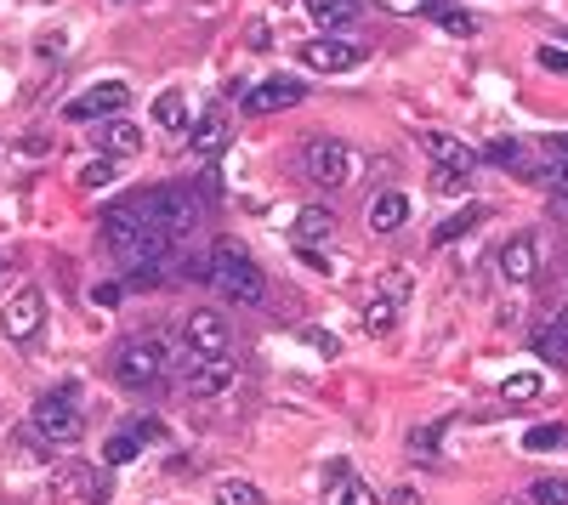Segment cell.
<instances>
[{
    "mask_svg": "<svg viewBox=\"0 0 568 505\" xmlns=\"http://www.w3.org/2000/svg\"><path fill=\"white\" fill-rule=\"evenodd\" d=\"M205 284H211L216 296L239 301V307H262V301H267L262 267L245 256V244H239V239H216L211 244V279H205Z\"/></svg>",
    "mask_w": 568,
    "mask_h": 505,
    "instance_id": "cell-1",
    "label": "cell"
},
{
    "mask_svg": "<svg viewBox=\"0 0 568 505\" xmlns=\"http://www.w3.org/2000/svg\"><path fill=\"white\" fill-rule=\"evenodd\" d=\"M165 364H171V335L142 330L131 341H120V352H114V381L120 386H160Z\"/></svg>",
    "mask_w": 568,
    "mask_h": 505,
    "instance_id": "cell-2",
    "label": "cell"
},
{
    "mask_svg": "<svg viewBox=\"0 0 568 505\" xmlns=\"http://www.w3.org/2000/svg\"><path fill=\"white\" fill-rule=\"evenodd\" d=\"M302 171H307V182H313V188H347V182H353L358 176V154L353 148H347V142H336V137H313L302 148Z\"/></svg>",
    "mask_w": 568,
    "mask_h": 505,
    "instance_id": "cell-3",
    "label": "cell"
},
{
    "mask_svg": "<svg viewBox=\"0 0 568 505\" xmlns=\"http://www.w3.org/2000/svg\"><path fill=\"white\" fill-rule=\"evenodd\" d=\"M148 210H154V233L182 244L199 222V193L194 188H160V193H148Z\"/></svg>",
    "mask_w": 568,
    "mask_h": 505,
    "instance_id": "cell-4",
    "label": "cell"
},
{
    "mask_svg": "<svg viewBox=\"0 0 568 505\" xmlns=\"http://www.w3.org/2000/svg\"><path fill=\"white\" fill-rule=\"evenodd\" d=\"M29 426H35L52 449H74V443H80V432H86V415H80L69 398H57V392H52V398L35 403V420H29Z\"/></svg>",
    "mask_w": 568,
    "mask_h": 505,
    "instance_id": "cell-5",
    "label": "cell"
},
{
    "mask_svg": "<svg viewBox=\"0 0 568 505\" xmlns=\"http://www.w3.org/2000/svg\"><path fill=\"white\" fill-rule=\"evenodd\" d=\"M233 381H239V364H233L228 352H211V358L194 352L188 369H182V392H188V398H222Z\"/></svg>",
    "mask_w": 568,
    "mask_h": 505,
    "instance_id": "cell-6",
    "label": "cell"
},
{
    "mask_svg": "<svg viewBox=\"0 0 568 505\" xmlns=\"http://www.w3.org/2000/svg\"><path fill=\"white\" fill-rule=\"evenodd\" d=\"M125 103H131V86H125V80H103V86H91L86 97L63 103V120H69V125H86V120H120Z\"/></svg>",
    "mask_w": 568,
    "mask_h": 505,
    "instance_id": "cell-7",
    "label": "cell"
},
{
    "mask_svg": "<svg viewBox=\"0 0 568 505\" xmlns=\"http://www.w3.org/2000/svg\"><path fill=\"white\" fill-rule=\"evenodd\" d=\"M40 324H46V301H40V290H12V296L0 301V335L6 341H35Z\"/></svg>",
    "mask_w": 568,
    "mask_h": 505,
    "instance_id": "cell-8",
    "label": "cell"
},
{
    "mask_svg": "<svg viewBox=\"0 0 568 505\" xmlns=\"http://www.w3.org/2000/svg\"><path fill=\"white\" fill-rule=\"evenodd\" d=\"M296 57H302V69H313V74H347V69H358V63H364V52H358L353 40H341V35L302 40V46H296Z\"/></svg>",
    "mask_w": 568,
    "mask_h": 505,
    "instance_id": "cell-9",
    "label": "cell"
},
{
    "mask_svg": "<svg viewBox=\"0 0 568 505\" xmlns=\"http://www.w3.org/2000/svg\"><path fill=\"white\" fill-rule=\"evenodd\" d=\"M63 483H69V494H80L86 505H114V466L69 460V466H63Z\"/></svg>",
    "mask_w": 568,
    "mask_h": 505,
    "instance_id": "cell-10",
    "label": "cell"
},
{
    "mask_svg": "<svg viewBox=\"0 0 568 505\" xmlns=\"http://www.w3.org/2000/svg\"><path fill=\"white\" fill-rule=\"evenodd\" d=\"M307 97L302 80H262V86H250L245 97H239V108L245 114H279V108H296Z\"/></svg>",
    "mask_w": 568,
    "mask_h": 505,
    "instance_id": "cell-11",
    "label": "cell"
},
{
    "mask_svg": "<svg viewBox=\"0 0 568 505\" xmlns=\"http://www.w3.org/2000/svg\"><path fill=\"white\" fill-rule=\"evenodd\" d=\"M500 273H506L512 284L540 279V239H534V233H517V239L500 244Z\"/></svg>",
    "mask_w": 568,
    "mask_h": 505,
    "instance_id": "cell-12",
    "label": "cell"
},
{
    "mask_svg": "<svg viewBox=\"0 0 568 505\" xmlns=\"http://www.w3.org/2000/svg\"><path fill=\"white\" fill-rule=\"evenodd\" d=\"M182 335H188V347L194 352H228V318L211 313V307H199V313H188V324H182Z\"/></svg>",
    "mask_w": 568,
    "mask_h": 505,
    "instance_id": "cell-13",
    "label": "cell"
},
{
    "mask_svg": "<svg viewBox=\"0 0 568 505\" xmlns=\"http://www.w3.org/2000/svg\"><path fill=\"white\" fill-rule=\"evenodd\" d=\"M364 222H370V233H381V239H387V233H398V227L409 222V193H398V188L375 193V199H370V216H364Z\"/></svg>",
    "mask_w": 568,
    "mask_h": 505,
    "instance_id": "cell-14",
    "label": "cell"
},
{
    "mask_svg": "<svg viewBox=\"0 0 568 505\" xmlns=\"http://www.w3.org/2000/svg\"><path fill=\"white\" fill-rule=\"evenodd\" d=\"M421 148H426V159H432V165H455V171H478V154H472L466 142L444 137V131H426V137H421Z\"/></svg>",
    "mask_w": 568,
    "mask_h": 505,
    "instance_id": "cell-15",
    "label": "cell"
},
{
    "mask_svg": "<svg viewBox=\"0 0 568 505\" xmlns=\"http://www.w3.org/2000/svg\"><path fill=\"white\" fill-rule=\"evenodd\" d=\"M188 148H194L199 159H216L222 148H228V120H222V114L194 120V125H188Z\"/></svg>",
    "mask_w": 568,
    "mask_h": 505,
    "instance_id": "cell-16",
    "label": "cell"
},
{
    "mask_svg": "<svg viewBox=\"0 0 568 505\" xmlns=\"http://www.w3.org/2000/svg\"><path fill=\"white\" fill-rule=\"evenodd\" d=\"M103 154H108V159H131V154H142V125H131V120H108V125H103Z\"/></svg>",
    "mask_w": 568,
    "mask_h": 505,
    "instance_id": "cell-17",
    "label": "cell"
},
{
    "mask_svg": "<svg viewBox=\"0 0 568 505\" xmlns=\"http://www.w3.org/2000/svg\"><path fill=\"white\" fill-rule=\"evenodd\" d=\"M148 114H154V120H160V131H171V137H177V131H188V125H194V114H188V97H182V91H160V97H154V108H148Z\"/></svg>",
    "mask_w": 568,
    "mask_h": 505,
    "instance_id": "cell-18",
    "label": "cell"
},
{
    "mask_svg": "<svg viewBox=\"0 0 568 505\" xmlns=\"http://www.w3.org/2000/svg\"><path fill=\"white\" fill-rule=\"evenodd\" d=\"M330 233H336V216H330L324 205H302V210H296V244H324Z\"/></svg>",
    "mask_w": 568,
    "mask_h": 505,
    "instance_id": "cell-19",
    "label": "cell"
},
{
    "mask_svg": "<svg viewBox=\"0 0 568 505\" xmlns=\"http://www.w3.org/2000/svg\"><path fill=\"white\" fill-rule=\"evenodd\" d=\"M483 216H489L483 205H466V210H455L449 222H438V227H432V250H449V244L461 239V233H472V227H478Z\"/></svg>",
    "mask_w": 568,
    "mask_h": 505,
    "instance_id": "cell-20",
    "label": "cell"
},
{
    "mask_svg": "<svg viewBox=\"0 0 568 505\" xmlns=\"http://www.w3.org/2000/svg\"><path fill=\"white\" fill-rule=\"evenodd\" d=\"M426 12H432V18H438V29H444V35H455V40H472V35H478V18H472V12H461V6H449V0H432Z\"/></svg>",
    "mask_w": 568,
    "mask_h": 505,
    "instance_id": "cell-21",
    "label": "cell"
},
{
    "mask_svg": "<svg viewBox=\"0 0 568 505\" xmlns=\"http://www.w3.org/2000/svg\"><path fill=\"white\" fill-rule=\"evenodd\" d=\"M137 454H142V432L137 426H125V432H114L103 443V466H131Z\"/></svg>",
    "mask_w": 568,
    "mask_h": 505,
    "instance_id": "cell-22",
    "label": "cell"
},
{
    "mask_svg": "<svg viewBox=\"0 0 568 505\" xmlns=\"http://www.w3.org/2000/svg\"><path fill=\"white\" fill-rule=\"evenodd\" d=\"M307 6H313V23H319V29H341V23L358 18L364 0H307Z\"/></svg>",
    "mask_w": 568,
    "mask_h": 505,
    "instance_id": "cell-23",
    "label": "cell"
},
{
    "mask_svg": "<svg viewBox=\"0 0 568 505\" xmlns=\"http://www.w3.org/2000/svg\"><path fill=\"white\" fill-rule=\"evenodd\" d=\"M534 352H540L546 364L568 369V330H557V324H540V330H534Z\"/></svg>",
    "mask_w": 568,
    "mask_h": 505,
    "instance_id": "cell-24",
    "label": "cell"
},
{
    "mask_svg": "<svg viewBox=\"0 0 568 505\" xmlns=\"http://www.w3.org/2000/svg\"><path fill=\"white\" fill-rule=\"evenodd\" d=\"M500 398L506 403H540L546 398V381H540V375H512V381L500 386Z\"/></svg>",
    "mask_w": 568,
    "mask_h": 505,
    "instance_id": "cell-25",
    "label": "cell"
},
{
    "mask_svg": "<svg viewBox=\"0 0 568 505\" xmlns=\"http://www.w3.org/2000/svg\"><path fill=\"white\" fill-rule=\"evenodd\" d=\"M114 176H120V165H114V159L108 154H97L86 165V171H80V188H91V193H103V188H114Z\"/></svg>",
    "mask_w": 568,
    "mask_h": 505,
    "instance_id": "cell-26",
    "label": "cell"
},
{
    "mask_svg": "<svg viewBox=\"0 0 568 505\" xmlns=\"http://www.w3.org/2000/svg\"><path fill=\"white\" fill-rule=\"evenodd\" d=\"M364 330H370V335H392V330H398V301H387V296L370 301V313H364Z\"/></svg>",
    "mask_w": 568,
    "mask_h": 505,
    "instance_id": "cell-27",
    "label": "cell"
},
{
    "mask_svg": "<svg viewBox=\"0 0 568 505\" xmlns=\"http://www.w3.org/2000/svg\"><path fill=\"white\" fill-rule=\"evenodd\" d=\"M563 443H568L563 426H529V432H523V449L529 454H551V449H563Z\"/></svg>",
    "mask_w": 568,
    "mask_h": 505,
    "instance_id": "cell-28",
    "label": "cell"
},
{
    "mask_svg": "<svg viewBox=\"0 0 568 505\" xmlns=\"http://www.w3.org/2000/svg\"><path fill=\"white\" fill-rule=\"evenodd\" d=\"M472 188V171H455V165H432V193H466Z\"/></svg>",
    "mask_w": 568,
    "mask_h": 505,
    "instance_id": "cell-29",
    "label": "cell"
},
{
    "mask_svg": "<svg viewBox=\"0 0 568 505\" xmlns=\"http://www.w3.org/2000/svg\"><path fill=\"white\" fill-rule=\"evenodd\" d=\"M216 505H262V494L239 477H228V483H216Z\"/></svg>",
    "mask_w": 568,
    "mask_h": 505,
    "instance_id": "cell-30",
    "label": "cell"
},
{
    "mask_svg": "<svg viewBox=\"0 0 568 505\" xmlns=\"http://www.w3.org/2000/svg\"><path fill=\"white\" fill-rule=\"evenodd\" d=\"M534 505H568V477H534Z\"/></svg>",
    "mask_w": 568,
    "mask_h": 505,
    "instance_id": "cell-31",
    "label": "cell"
},
{
    "mask_svg": "<svg viewBox=\"0 0 568 505\" xmlns=\"http://www.w3.org/2000/svg\"><path fill=\"white\" fill-rule=\"evenodd\" d=\"M438 443H444V426H415V432H409V454H415V460H432Z\"/></svg>",
    "mask_w": 568,
    "mask_h": 505,
    "instance_id": "cell-32",
    "label": "cell"
},
{
    "mask_svg": "<svg viewBox=\"0 0 568 505\" xmlns=\"http://www.w3.org/2000/svg\"><path fill=\"white\" fill-rule=\"evenodd\" d=\"M483 159H489V165L517 171V165H523V148H517V142H489V148H483Z\"/></svg>",
    "mask_w": 568,
    "mask_h": 505,
    "instance_id": "cell-33",
    "label": "cell"
},
{
    "mask_svg": "<svg viewBox=\"0 0 568 505\" xmlns=\"http://www.w3.org/2000/svg\"><path fill=\"white\" fill-rule=\"evenodd\" d=\"M381 296H387V301H398V307H404V296H409V273H404V267H392L387 279H381Z\"/></svg>",
    "mask_w": 568,
    "mask_h": 505,
    "instance_id": "cell-34",
    "label": "cell"
},
{
    "mask_svg": "<svg viewBox=\"0 0 568 505\" xmlns=\"http://www.w3.org/2000/svg\"><path fill=\"white\" fill-rule=\"evenodd\" d=\"M302 341H307V347H319V358H336V352H341V341L330 330H302Z\"/></svg>",
    "mask_w": 568,
    "mask_h": 505,
    "instance_id": "cell-35",
    "label": "cell"
},
{
    "mask_svg": "<svg viewBox=\"0 0 568 505\" xmlns=\"http://www.w3.org/2000/svg\"><path fill=\"white\" fill-rule=\"evenodd\" d=\"M540 69L568 74V46H540Z\"/></svg>",
    "mask_w": 568,
    "mask_h": 505,
    "instance_id": "cell-36",
    "label": "cell"
},
{
    "mask_svg": "<svg viewBox=\"0 0 568 505\" xmlns=\"http://www.w3.org/2000/svg\"><path fill=\"white\" fill-rule=\"evenodd\" d=\"M91 301H97V307H120V301H125V284H97V290H91Z\"/></svg>",
    "mask_w": 568,
    "mask_h": 505,
    "instance_id": "cell-37",
    "label": "cell"
},
{
    "mask_svg": "<svg viewBox=\"0 0 568 505\" xmlns=\"http://www.w3.org/2000/svg\"><path fill=\"white\" fill-rule=\"evenodd\" d=\"M341 505H381V500H375L364 483H347V488H341Z\"/></svg>",
    "mask_w": 568,
    "mask_h": 505,
    "instance_id": "cell-38",
    "label": "cell"
},
{
    "mask_svg": "<svg viewBox=\"0 0 568 505\" xmlns=\"http://www.w3.org/2000/svg\"><path fill=\"white\" fill-rule=\"evenodd\" d=\"M245 40H250V52H267V46H273V35H267V23H250V29H245Z\"/></svg>",
    "mask_w": 568,
    "mask_h": 505,
    "instance_id": "cell-39",
    "label": "cell"
},
{
    "mask_svg": "<svg viewBox=\"0 0 568 505\" xmlns=\"http://www.w3.org/2000/svg\"><path fill=\"white\" fill-rule=\"evenodd\" d=\"M375 6H387V12H426L432 0H375Z\"/></svg>",
    "mask_w": 568,
    "mask_h": 505,
    "instance_id": "cell-40",
    "label": "cell"
},
{
    "mask_svg": "<svg viewBox=\"0 0 568 505\" xmlns=\"http://www.w3.org/2000/svg\"><path fill=\"white\" fill-rule=\"evenodd\" d=\"M546 210L557 216V222H568V188H557V193H551V199H546Z\"/></svg>",
    "mask_w": 568,
    "mask_h": 505,
    "instance_id": "cell-41",
    "label": "cell"
},
{
    "mask_svg": "<svg viewBox=\"0 0 568 505\" xmlns=\"http://www.w3.org/2000/svg\"><path fill=\"white\" fill-rule=\"evenodd\" d=\"M137 432H142V443H160L165 426H160V420H137Z\"/></svg>",
    "mask_w": 568,
    "mask_h": 505,
    "instance_id": "cell-42",
    "label": "cell"
},
{
    "mask_svg": "<svg viewBox=\"0 0 568 505\" xmlns=\"http://www.w3.org/2000/svg\"><path fill=\"white\" fill-rule=\"evenodd\" d=\"M387 505H421V494H415V488H392Z\"/></svg>",
    "mask_w": 568,
    "mask_h": 505,
    "instance_id": "cell-43",
    "label": "cell"
},
{
    "mask_svg": "<svg viewBox=\"0 0 568 505\" xmlns=\"http://www.w3.org/2000/svg\"><path fill=\"white\" fill-rule=\"evenodd\" d=\"M546 324H557V330H568V296H563V301H557V313H551V318H546Z\"/></svg>",
    "mask_w": 568,
    "mask_h": 505,
    "instance_id": "cell-44",
    "label": "cell"
},
{
    "mask_svg": "<svg viewBox=\"0 0 568 505\" xmlns=\"http://www.w3.org/2000/svg\"><path fill=\"white\" fill-rule=\"evenodd\" d=\"M563 267H568V256H563Z\"/></svg>",
    "mask_w": 568,
    "mask_h": 505,
    "instance_id": "cell-45",
    "label": "cell"
}]
</instances>
